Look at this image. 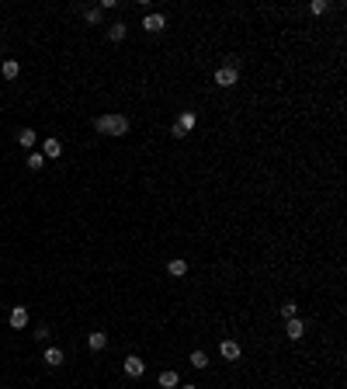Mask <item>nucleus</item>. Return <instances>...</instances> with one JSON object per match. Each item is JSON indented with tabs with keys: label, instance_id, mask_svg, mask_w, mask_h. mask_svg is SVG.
<instances>
[{
	"label": "nucleus",
	"instance_id": "1",
	"mask_svg": "<svg viewBox=\"0 0 347 389\" xmlns=\"http://www.w3.org/2000/svg\"><path fill=\"white\" fill-rule=\"evenodd\" d=\"M94 129L101 132V136H125V132L132 129V122H129V115L108 112V115H101V118L94 122Z\"/></svg>",
	"mask_w": 347,
	"mask_h": 389
},
{
	"label": "nucleus",
	"instance_id": "2",
	"mask_svg": "<svg viewBox=\"0 0 347 389\" xmlns=\"http://www.w3.org/2000/svg\"><path fill=\"white\" fill-rule=\"evenodd\" d=\"M194 125H198V115H194V112H181V118H177V122H174V139H184L188 136V132H191Z\"/></svg>",
	"mask_w": 347,
	"mask_h": 389
},
{
	"label": "nucleus",
	"instance_id": "3",
	"mask_svg": "<svg viewBox=\"0 0 347 389\" xmlns=\"http://www.w3.org/2000/svg\"><path fill=\"white\" fill-rule=\"evenodd\" d=\"M236 80H240L236 66H219V70H215V87H233Z\"/></svg>",
	"mask_w": 347,
	"mask_h": 389
},
{
	"label": "nucleus",
	"instance_id": "4",
	"mask_svg": "<svg viewBox=\"0 0 347 389\" xmlns=\"http://www.w3.org/2000/svg\"><path fill=\"white\" fill-rule=\"evenodd\" d=\"M122 369H125V375H129V379H139V375L146 372V362H142L139 354H129V358L122 362Z\"/></svg>",
	"mask_w": 347,
	"mask_h": 389
},
{
	"label": "nucleus",
	"instance_id": "5",
	"mask_svg": "<svg viewBox=\"0 0 347 389\" xmlns=\"http://www.w3.org/2000/svg\"><path fill=\"white\" fill-rule=\"evenodd\" d=\"M28 320H32V316H28V310H24V306H14V310H11V316H7V323H11L14 330H24V327H28Z\"/></svg>",
	"mask_w": 347,
	"mask_h": 389
},
{
	"label": "nucleus",
	"instance_id": "6",
	"mask_svg": "<svg viewBox=\"0 0 347 389\" xmlns=\"http://www.w3.org/2000/svg\"><path fill=\"white\" fill-rule=\"evenodd\" d=\"M142 28H146L150 35H156V32L167 28V18H163V14H146V18H142Z\"/></svg>",
	"mask_w": 347,
	"mask_h": 389
},
{
	"label": "nucleus",
	"instance_id": "7",
	"mask_svg": "<svg viewBox=\"0 0 347 389\" xmlns=\"http://www.w3.org/2000/svg\"><path fill=\"white\" fill-rule=\"evenodd\" d=\"M42 156H45V160L63 156V143H59V139H45V143H42Z\"/></svg>",
	"mask_w": 347,
	"mask_h": 389
},
{
	"label": "nucleus",
	"instance_id": "8",
	"mask_svg": "<svg viewBox=\"0 0 347 389\" xmlns=\"http://www.w3.org/2000/svg\"><path fill=\"white\" fill-rule=\"evenodd\" d=\"M219 354H222L226 362H236L243 351H240V344H236V341H222V344H219Z\"/></svg>",
	"mask_w": 347,
	"mask_h": 389
},
{
	"label": "nucleus",
	"instance_id": "9",
	"mask_svg": "<svg viewBox=\"0 0 347 389\" xmlns=\"http://www.w3.org/2000/svg\"><path fill=\"white\" fill-rule=\"evenodd\" d=\"M87 348H91V351H104V348H108V334H104V330L87 334Z\"/></svg>",
	"mask_w": 347,
	"mask_h": 389
},
{
	"label": "nucleus",
	"instance_id": "10",
	"mask_svg": "<svg viewBox=\"0 0 347 389\" xmlns=\"http://www.w3.org/2000/svg\"><path fill=\"white\" fill-rule=\"evenodd\" d=\"M42 362H45L49 369H59V365H63V351L49 344V348H45V354H42Z\"/></svg>",
	"mask_w": 347,
	"mask_h": 389
},
{
	"label": "nucleus",
	"instance_id": "11",
	"mask_svg": "<svg viewBox=\"0 0 347 389\" xmlns=\"http://www.w3.org/2000/svg\"><path fill=\"white\" fill-rule=\"evenodd\" d=\"M302 334H306V327H302V320H299V316H295V320H288V323H285V337H288V341H299Z\"/></svg>",
	"mask_w": 347,
	"mask_h": 389
},
{
	"label": "nucleus",
	"instance_id": "12",
	"mask_svg": "<svg viewBox=\"0 0 347 389\" xmlns=\"http://www.w3.org/2000/svg\"><path fill=\"white\" fill-rule=\"evenodd\" d=\"M125 35H129V28H125L122 21H115V24H108V39H111V42H122Z\"/></svg>",
	"mask_w": 347,
	"mask_h": 389
},
{
	"label": "nucleus",
	"instance_id": "13",
	"mask_svg": "<svg viewBox=\"0 0 347 389\" xmlns=\"http://www.w3.org/2000/svg\"><path fill=\"white\" fill-rule=\"evenodd\" d=\"M167 271H170L174 278H184V274H188V261H181V257H177V261H170V264H167Z\"/></svg>",
	"mask_w": 347,
	"mask_h": 389
},
{
	"label": "nucleus",
	"instance_id": "14",
	"mask_svg": "<svg viewBox=\"0 0 347 389\" xmlns=\"http://www.w3.org/2000/svg\"><path fill=\"white\" fill-rule=\"evenodd\" d=\"M160 386H163V389H177V386H181L177 372H160Z\"/></svg>",
	"mask_w": 347,
	"mask_h": 389
},
{
	"label": "nucleus",
	"instance_id": "15",
	"mask_svg": "<svg viewBox=\"0 0 347 389\" xmlns=\"http://www.w3.org/2000/svg\"><path fill=\"white\" fill-rule=\"evenodd\" d=\"M188 362H191V369H209V354H205V351H191Z\"/></svg>",
	"mask_w": 347,
	"mask_h": 389
},
{
	"label": "nucleus",
	"instance_id": "16",
	"mask_svg": "<svg viewBox=\"0 0 347 389\" xmlns=\"http://www.w3.org/2000/svg\"><path fill=\"white\" fill-rule=\"evenodd\" d=\"M18 73H21V63H18V59H7V63H4V77L14 80Z\"/></svg>",
	"mask_w": 347,
	"mask_h": 389
},
{
	"label": "nucleus",
	"instance_id": "17",
	"mask_svg": "<svg viewBox=\"0 0 347 389\" xmlns=\"http://www.w3.org/2000/svg\"><path fill=\"white\" fill-rule=\"evenodd\" d=\"M18 143L24 146V150H32V146H35V132H32V129H21V132H18Z\"/></svg>",
	"mask_w": 347,
	"mask_h": 389
},
{
	"label": "nucleus",
	"instance_id": "18",
	"mask_svg": "<svg viewBox=\"0 0 347 389\" xmlns=\"http://www.w3.org/2000/svg\"><path fill=\"white\" fill-rule=\"evenodd\" d=\"M42 167H45V156H42V153L28 156V171H42Z\"/></svg>",
	"mask_w": 347,
	"mask_h": 389
},
{
	"label": "nucleus",
	"instance_id": "19",
	"mask_svg": "<svg viewBox=\"0 0 347 389\" xmlns=\"http://www.w3.org/2000/svg\"><path fill=\"white\" fill-rule=\"evenodd\" d=\"M83 18L91 21V24H101V18H104V11H101V7H87V14H83Z\"/></svg>",
	"mask_w": 347,
	"mask_h": 389
},
{
	"label": "nucleus",
	"instance_id": "20",
	"mask_svg": "<svg viewBox=\"0 0 347 389\" xmlns=\"http://www.w3.org/2000/svg\"><path fill=\"white\" fill-rule=\"evenodd\" d=\"M309 11H312V14H327L330 4H327V0H312V4H309Z\"/></svg>",
	"mask_w": 347,
	"mask_h": 389
},
{
	"label": "nucleus",
	"instance_id": "21",
	"mask_svg": "<svg viewBox=\"0 0 347 389\" xmlns=\"http://www.w3.org/2000/svg\"><path fill=\"white\" fill-rule=\"evenodd\" d=\"M281 316H285V320H295V316H299V306H295V302H285V306H281Z\"/></svg>",
	"mask_w": 347,
	"mask_h": 389
},
{
	"label": "nucleus",
	"instance_id": "22",
	"mask_svg": "<svg viewBox=\"0 0 347 389\" xmlns=\"http://www.w3.org/2000/svg\"><path fill=\"white\" fill-rule=\"evenodd\" d=\"M35 341H49V327H45V323L35 327Z\"/></svg>",
	"mask_w": 347,
	"mask_h": 389
},
{
	"label": "nucleus",
	"instance_id": "23",
	"mask_svg": "<svg viewBox=\"0 0 347 389\" xmlns=\"http://www.w3.org/2000/svg\"><path fill=\"white\" fill-rule=\"evenodd\" d=\"M177 389H198V386H194V382H184V386H177Z\"/></svg>",
	"mask_w": 347,
	"mask_h": 389
}]
</instances>
